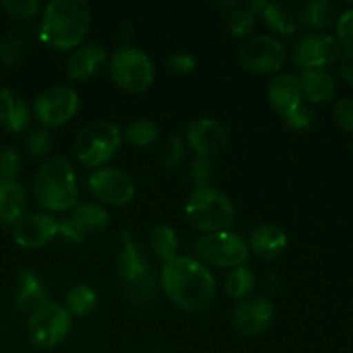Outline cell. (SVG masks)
I'll use <instances>...</instances> for the list:
<instances>
[{
	"label": "cell",
	"mask_w": 353,
	"mask_h": 353,
	"mask_svg": "<svg viewBox=\"0 0 353 353\" xmlns=\"http://www.w3.org/2000/svg\"><path fill=\"white\" fill-rule=\"evenodd\" d=\"M162 286L169 299L188 312L203 310L216 295V283L209 269L195 259L178 255L162 268Z\"/></svg>",
	"instance_id": "obj_1"
},
{
	"label": "cell",
	"mask_w": 353,
	"mask_h": 353,
	"mask_svg": "<svg viewBox=\"0 0 353 353\" xmlns=\"http://www.w3.org/2000/svg\"><path fill=\"white\" fill-rule=\"evenodd\" d=\"M88 3L83 0H52L40 24V40L57 50L76 47L90 28Z\"/></svg>",
	"instance_id": "obj_2"
},
{
	"label": "cell",
	"mask_w": 353,
	"mask_h": 353,
	"mask_svg": "<svg viewBox=\"0 0 353 353\" xmlns=\"http://www.w3.org/2000/svg\"><path fill=\"white\" fill-rule=\"evenodd\" d=\"M33 190L38 203L48 210L71 209L78 199L74 171L68 161L59 157L41 165L34 178Z\"/></svg>",
	"instance_id": "obj_3"
},
{
	"label": "cell",
	"mask_w": 353,
	"mask_h": 353,
	"mask_svg": "<svg viewBox=\"0 0 353 353\" xmlns=\"http://www.w3.org/2000/svg\"><path fill=\"white\" fill-rule=\"evenodd\" d=\"M190 224L200 231H224L234 219V207L228 196L210 186H200L186 203Z\"/></svg>",
	"instance_id": "obj_4"
},
{
	"label": "cell",
	"mask_w": 353,
	"mask_h": 353,
	"mask_svg": "<svg viewBox=\"0 0 353 353\" xmlns=\"http://www.w3.org/2000/svg\"><path fill=\"white\" fill-rule=\"evenodd\" d=\"M121 145V133L116 124L97 121L83 128L76 137L74 152L86 168H97L109 161Z\"/></svg>",
	"instance_id": "obj_5"
},
{
	"label": "cell",
	"mask_w": 353,
	"mask_h": 353,
	"mask_svg": "<svg viewBox=\"0 0 353 353\" xmlns=\"http://www.w3.org/2000/svg\"><path fill=\"white\" fill-rule=\"evenodd\" d=\"M71 314L59 303L47 302L34 310L28 324L30 341L40 350H50L68 338L71 331Z\"/></svg>",
	"instance_id": "obj_6"
},
{
	"label": "cell",
	"mask_w": 353,
	"mask_h": 353,
	"mask_svg": "<svg viewBox=\"0 0 353 353\" xmlns=\"http://www.w3.org/2000/svg\"><path fill=\"white\" fill-rule=\"evenodd\" d=\"M112 79L128 92H145L154 83V64L143 50L124 47L110 61Z\"/></svg>",
	"instance_id": "obj_7"
},
{
	"label": "cell",
	"mask_w": 353,
	"mask_h": 353,
	"mask_svg": "<svg viewBox=\"0 0 353 353\" xmlns=\"http://www.w3.org/2000/svg\"><path fill=\"white\" fill-rule=\"evenodd\" d=\"M196 252L203 262L217 268H238L248 259V245L230 231H217L200 238Z\"/></svg>",
	"instance_id": "obj_8"
},
{
	"label": "cell",
	"mask_w": 353,
	"mask_h": 353,
	"mask_svg": "<svg viewBox=\"0 0 353 353\" xmlns=\"http://www.w3.org/2000/svg\"><path fill=\"white\" fill-rule=\"evenodd\" d=\"M240 62L252 72L269 74L283 68L286 61V50L281 41L268 34L248 38L238 50Z\"/></svg>",
	"instance_id": "obj_9"
},
{
	"label": "cell",
	"mask_w": 353,
	"mask_h": 353,
	"mask_svg": "<svg viewBox=\"0 0 353 353\" xmlns=\"http://www.w3.org/2000/svg\"><path fill=\"white\" fill-rule=\"evenodd\" d=\"M79 107V97L69 86H52L45 90L34 102V116L41 124L57 128L74 117Z\"/></svg>",
	"instance_id": "obj_10"
},
{
	"label": "cell",
	"mask_w": 353,
	"mask_h": 353,
	"mask_svg": "<svg viewBox=\"0 0 353 353\" xmlns=\"http://www.w3.org/2000/svg\"><path fill=\"white\" fill-rule=\"evenodd\" d=\"M109 226V212L97 203L76 205L71 216L59 223V233L71 241H83Z\"/></svg>",
	"instance_id": "obj_11"
},
{
	"label": "cell",
	"mask_w": 353,
	"mask_h": 353,
	"mask_svg": "<svg viewBox=\"0 0 353 353\" xmlns=\"http://www.w3.org/2000/svg\"><path fill=\"white\" fill-rule=\"evenodd\" d=\"M274 307L264 296H250L236 303L231 314V324L238 333L255 336L264 333L272 323Z\"/></svg>",
	"instance_id": "obj_12"
},
{
	"label": "cell",
	"mask_w": 353,
	"mask_h": 353,
	"mask_svg": "<svg viewBox=\"0 0 353 353\" xmlns=\"http://www.w3.org/2000/svg\"><path fill=\"white\" fill-rule=\"evenodd\" d=\"M88 185L97 199L110 205H124L134 196L133 181L119 169H99L88 178Z\"/></svg>",
	"instance_id": "obj_13"
},
{
	"label": "cell",
	"mask_w": 353,
	"mask_h": 353,
	"mask_svg": "<svg viewBox=\"0 0 353 353\" xmlns=\"http://www.w3.org/2000/svg\"><path fill=\"white\" fill-rule=\"evenodd\" d=\"M341 55L340 43L330 34H310L299 41L293 59L303 69H323Z\"/></svg>",
	"instance_id": "obj_14"
},
{
	"label": "cell",
	"mask_w": 353,
	"mask_h": 353,
	"mask_svg": "<svg viewBox=\"0 0 353 353\" xmlns=\"http://www.w3.org/2000/svg\"><path fill=\"white\" fill-rule=\"evenodd\" d=\"M185 137L190 147L202 155V159L219 154L230 140L226 126L216 119L192 121L186 128Z\"/></svg>",
	"instance_id": "obj_15"
},
{
	"label": "cell",
	"mask_w": 353,
	"mask_h": 353,
	"mask_svg": "<svg viewBox=\"0 0 353 353\" xmlns=\"http://www.w3.org/2000/svg\"><path fill=\"white\" fill-rule=\"evenodd\" d=\"M59 234V221L48 214H33L17 223L14 240L23 248H40Z\"/></svg>",
	"instance_id": "obj_16"
},
{
	"label": "cell",
	"mask_w": 353,
	"mask_h": 353,
	"mask_svg": "<svg viewBox=\"0 0 353 353\" xmlns=\"http://www.w3.org/2000/svg\"><path fill=\"white\" fill-rule=\"evenodd\" d=\"M268 97L272 109L283 119H286V117L292 116L293 112H296L302 107L303 92L300 78H296L295 74H288V72L278 74L269 81Z\"/></svg>",
	"instance_id": "obj_17"
},
{
	"label": "cell",
	"mask_w": 353,
	"mask_h": 353,
	"mask_svg": "<svg viewBox=\"0 0 353 353\" xmlns=\"http://www.w3.org/2000/svg\"><path fill=\"white\" fill-rule=\"evenodd\" d=\"M121 250L117 255V272H119L121 279L126 283H133L140 279L141 276L147 274L150 271V265L147 264L143 252L138 248L134 240L128 231L121 233Z\"/></svg>",
	"instance_id": "obj_18"
},
{
	"label": "cell",
	"mask_w": 353,
	"mask_h": 353,
	"mask_svg": "<svg viewBox=\"0 0 353 353\" xmlns=\"http://www.w3.org/2000/svg\"><path fill=\"white\" fill-rule=\"evenodd\" d=\"M30 123L26 102L10 88H0V126L9 133H21Z\"/></svg>",
	"instance_id": "obj_19"
},
{
	"label": "cell",
	"mask_w": 353,
	"mask_h": 353,
	"mask_svg": "<svg viewBox=\"0 0 353 353\" xmlns=\"http://www.w3.org/2000/svg\"><path fill=\"white\" fill-rule=\"evenodd\" d=\"M288 247V236L285 230L274 224L259 226L250 236V248L262 259H276Z\"/></svg>",
	"instance_id": "obj_20"
},
{
	"label": "cell",
	"mask_w": 353,
	"mask_h": 353,
	"mask_svg": "<svg viewBox=\"0 0 353 353\" xmlns=\"http://www.w3.org/2000/svg\"><path fill=\"white\" fill-rule=\"evenodd\" d=\"M107 59V52L100 45L90 43L76 50L68 61V74L72 79H86L95 74Z\"/></svg>",
	"instance_id": "obj_21"
},
{
	"label": "cell",
	"mask_w": 353,
	"mask_h": 353,
	"mask_svg": "<svg viewBox=\"0 0 353 353\" xmlns=\"http://www.w3.org/2000/svg\"><path fill=\"white\" fill-rule=\"evenodd\" d=\"M47 302V292L33 271H23L17 279L16 305L23 314H33Z\"/></svg>",
	"instance_id": "obj_22"
},
{
	"label": "cell",
	"mask_w": 353,
	"mask_h": 353,
	"mask_svg": "<svg viewBox=\"0 0 353 353\" xmlns=\"http://www.w3.org/2000/svg\"><path fill=\"white\" fill-rule=\"evenodd\" d=\"M26 209V193L16 181L0 179V221L7 224L19 223Z\"/></svg>",
	"instance_id": "obj_23"
},
{
	"label": "cell",
	"mask_w": 353,
	"mask_h": 353,
	"mask_svg": "<svg viewBox=\"0 0 353 353\" xmlns=\"http://www.w3.org/2000/svg\"><path fill=\"white\" fill-rule=\"evenodd\" d=\"M302 92L310 102H327L334 95V79L326 69H303Z\"/></svg>",
	"instance_id": "obj_24"
},
{
	"label": "cell",
	"mask_w": 353,
	"mask_h": 353,
	"mask_svg": "<svg viewBox=\"0 0 353 353\" xmlns=\"http://www.w3.org/2000/svg\"><path fill=\"white\" fill-rule=\"evenodd\" d=\"M265 24L271 31L278 34H292L296 28V17L288 6L279 2H271L262 10Z\"/></svg>",
	"instance_id": "obj_25"
},
{
	"label": "cell",
	"mask_w": 353,
	"mask_h": 353,
	"mask_svg": "<svg viewBox=\"0 0 353 353\" xmlns=\"http://www.w3.org/2000/svg\"><path fill=\"white\" fill-rule=\"evenodd\" d=\"M97 307V293L90 286L78 285L69 290L65 296V310L72 316L86 317L95 310Z\"/></svg>",
	"instance_id": "obj_26"
},
{
	"label": "cell",
	"mask_w": 353,
	"mask_h": 353,
	"mask_svg": "<svg viewBox=\"0 0 353 353\" xmlns=\"http://www.w3.org/2000/svg\"><path fill=\"white\" fill-rule=\"evenodd\" d=\"M303 17H305V21L310 26L324 30V28H330L331 24L336 23L338 9L334 3L316 0V2L307 3L305 10H303Z\"/></svg>",
	"instance_id": "obj_27"
},
{
	"label": "cell",
	"mask_w": 353,
	"mask_h": 353,
	"mask_svg": "<svg viewBox=\"0 0 353 353\" xmlns=\"http://www.w3.org/2000/svg\"><path fill=\"white\" fill-rule=\"evenodd\" d=\"M124 295L133 305H147L155 296V278L154 271H148L140 279L124 285Z\"/></svg>",
	"instance_id": "obj_28"
},
{
	"label": "cell",
	"mask_w": 353,
	"mask_h": 353,
	"mask_svg": "<svg viewBox=\"0 0 353 353\" xmlns=\"http://www.w3.org/2000/svg\"><path fill=\"white\" fill-rule=\"evenodd\" d=\"M150 247L155 255L164 259L165 262L176 257L178 252V238L169 226H157L150 233Z\"/></svg>",
	"instance_id": "obj_29"
},
{
	"label": "cell",
	"mask_w": 353,
	"mask_h": 353,
	"mask_svg": "<svg viewBox=\"0 0 353 353\" xmlns=\"http://www.w3.org/2000/svg\"><path fill=\"white\" fill-rule=\"evenodd\" d=\"M255 286V276L248 268L238 265L226 279V292L233 299H245Z\"/></svg>",
	"instance_id": "obj_30"
},
{
	"label": "cell",
	"mask_w": 353,
	"mask_h": 353,
	"mask_svg": "<svg viewBox=\"0 0 353 353\" xmlns=\"http://www.w3.org/2000/svg\"><path fill=\"white\" fill-rule=\"evenodd\" d=\"M159 137V130L152 121L137 119L126 128V140L137 147H148Z\"/></svg>",
	"instance_id": "obj_31"
},
{
	"label": "cell",
	"mask_w": 353,
	"mask_h": 353,
	"mask_svg": "<svg viewBox=\"0 0 353 353\" xmlns=\"http://www.w3.org/2000/svg\"><path fill=\"white\" fill-rule=\"evenodd\" d=\"M255 26V14L248 9L234 10L230 19V31L236 38H243L254 30Z\"/></svg>",
	"instance_id": "obj_32"
},
{
	"label": "cell",
	"mask_w": 353,
	"mask_h": 353,
	"mask_svg": "<svg viewBox=\"0 0 353 353\" xmlns=\"http://www.w3.org/2000/svg\"><path fill=\"white\" fill-rule=\"evenodd\" d=\"M50 145H52V140H50V134H48L47 131L34 130V131H31L30 137H28V140H26V150L31 157L38 159V157H41V155L47 154L48 148H50Z\"/></svg>",
	"instance_id": "obj_33"
},
{
	"label": "cell",
	"mask_w": 353,
	"mask_h": 353,
	"mask_svg": "<svg viewBox=\"0 0 353 353\" xmlns=\"http://www.w3.org/2000/svg\"><path fill=\"white\" fill-rule=\"evenodd\" d=\"M2 7L14 17H33L40 9L38 0H3Z\"/></svg>",
	"instance_id": "obj_34"
},
{
	"label": "cell",
	"mask_w": 353,
	"mask_h": 353,
	"mask_svg": "<svg viewBox=\"0 0 353 353\" xmlns=\"http://www.w3.org/2000/svg\"><path fill=\"white\" fill-rule=\"evenodd\" d=\"M162 162H164L165 168H174L176 164H179L183 159V141L179 137H169L164 141V147H162L161 154Z\"/></svg>",
	"instance_id": "obj_35"
},
{
	"label": "cell",
	"mask_w": 353,
	"mask_h": 353,
	"mask_svg": "<svg viewBox=\"0 0 353 353\" xmlns=\"http://www.w3.org/2000/svg\"><path fill=\"white\" fill-rule=\"evenodd\" d=\"M334 119H336L338 126L345 130L347 133L353 134V100L352 99H341L338 100L334 105Z\"/></svg>",
	"instance_id": "obj_36"
},
{
	"label": "cell",
	"mask_w": 353,
	"mask_h": 353,
	"mask_svg": "<svg viewBox=\"0 0 353 353\" xmlns=\"http://www.w3.org/2000/svg\"><path fill=\"white\" fill-rule=\"evenodd\" d=\"M19 172V155L14 150H0V179L14 181Z\"/></svg>",
	"instance_id": "obj_37"
},
{
	"label": "cell",
	"mask_w": 353,
	"mask_h": 353,
	"mask_svg": "<svg viewBox=\"0 0 353 353\" xmlns=\"http://www.w3.org/2000/svg\"><path fill=\"white\" fill-rule=\"evenodd\" d=\"M196 68V61L192 54H174L168 59V69L174 74H188Z\"/></svg>",
	"instance_id": "obj_38"
},
{
	"label": "cell",
	"mask_w": 353,
	"mask_h": 353,
	"mask_svg": "<svg viewBox=\"0 0 353 353\" xmlns=\"http://www.w3.org/2000/svg\"><path fill=\"white\" fill-rule=\"evenodd\" d=\"M338 38L347 47H353V10H345L336 21Z\"/></svg>",
	"instance_id": "obj_39"
},
{
	"label": "cell",
	"mask_w": 353,
	"mask_h": 353,
	"mask_svg": "<svg viewBox=\"0 0 353 353\" xmlns=\"http://www.w3.org/2000/svg\"><path fill=\"white\" fill-rule=\"evenodd\" d=\"M21 50H23L21 40H17V38H9V40L2 45V48H0V54H2V59L6 64L14 65L17 64V61L21 59Z\"/></svg>",
	"instance_id": "obj_40"
},
{
	"label": "cell",
	"mask_w": 353,
	"mask_h": 353,
	"mask_svg": "<svg viewBox=\"0 0 353 353\" xmlns=\"http://www.w3.org/2000/svg\"><path fill=\"white\" fill-rule=\"evenodd\" d=\"M192 176L196 181V185H199V188L200 186H207V183L210 181V176H212L210 162L207 159H199V161L193 162Z\"/></svg>",
	"instance_id": "obj_41"
},
{
	"label": "cell",
	"mask_w": 353,
	"mask_h": 353,
	"mask_svg": "<svg viewBox=\"0 0 353 353\" xmlns=\"http://www.w3.org/2000/svg\"><path fill=\"white\" fill-rule=\"evenodd\" d=\"M310 121H312V114H310L309 109H305V107L302 105L296 112H293L292 116L286 117L285 123L288 124L290 128H293V130H305L310 124Z\"/></svg>",
	"instance_id": "obj_42"
},
{
	"label": "cell",
	"mask_w": 353,
	"mask_h": 353,
	"mask_svg": "<svg viewBox=\"0 0 353 353\" xmlns=\"http://www.w3.org/2000/svg\"><path fill=\"white\" fill-rule=\"evenodd\" d=\"M340 72L345 81L353 86V50H348L340 61Z\"/></svg>",
	"instance_id": "obj_43"
}]
</instances>
